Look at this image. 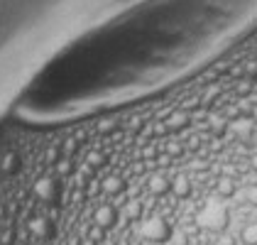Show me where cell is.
Listing matches in <instances>:
<instances>
[{"mask_svg":"<svg viewBox=\"0 0 257 245\" xmlns=\"http://www.w3.org/2000/svg\"><path fill=\"white\" fill-rule=\"evenodd\" d=\"M257 25V0H145L66 44L22 96L27 118H69L147 96Z\"/></svg>","mask_w":257,"mask_h":245,"instance_id":"6da1fadb","label":"cell"}]
</instances>
